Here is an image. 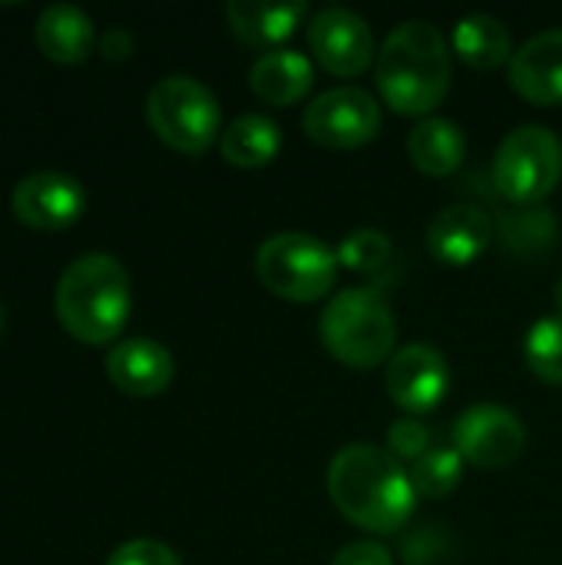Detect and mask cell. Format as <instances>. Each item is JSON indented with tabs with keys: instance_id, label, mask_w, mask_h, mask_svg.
Masks as SVG:
<instances>
[{
	"instance_id": "ba28073f",
	"label": "cell",
	"mask_w": 562,
	"mask_h": 565,
	"mask_svg": "<svg viewBox=\"0 0 562 565\" xmlns=\"http://www.w3.org/2000/svg\"><path fill=\"white\" fill-rule=\"evenodd\" d=\"M301 126L308 139L328 149H358L381 129V106L361 86H335L305 106Z\"/></svg>"
},
{
	"instance_id": "83f0119b",
	"label": "cell",
	"mask_w": 562,
	"mask_h": 565,
	"mask_svg": "<svg viewBox=\"0 0 562 565\" xmlns=\"http://www.w3.org/2000/svg\"><path fill=\"white\" fill-rule=\"evenodd\" d=\"M99 50H103L106 60H126L132 53V36L126 30H119V26L116 30H106L99 36Z\"/></svg>"
},
{
	"instance_id": "8fae6325",
	"label": "cell",
	"mask_w": 562,
	"mask_h": 565,
	"mask_svg": "<svg viewBox=\"0 0 562 565\" xmlns=\"http://www.w3.org/2000/svg\"><path fill=\"white\" fill-rule=\"evenodd\" d=\"M384 384L397 407H404L407 414H427L450 391V364L434 344L414 341L394 351Z\"/></svg>"
},
{
	"instance_id": "9c48e42d",
	"label": "cell",
	"mask_w": 562,
	"mask_h": 565,
	"mask_svg": "<svg viewBox=\"0 0 562 565\" xmlns=\"http://www.w3.org/2000/svg\"><path fill=\"white\" fill-rule=\"evenodd\" d=\"M454 447L480 470L510 467L527 447L523 420L500 404H474L454 420Z\"/></svg>"
},
{
	"instance_id": "5b68a950",
	"label": "cell",
	"mask_w": 562,
	"mask_h": 565,
	"mask_svg": "<svg viewBox=\"0 0 562 565\" xmlns=\"http://www.w3.org/2000/svg\"><path fill=\"white\" fill-rule=\"evenodd\" d=\"M338 252L308 232H275L258 245L255 271L285 301H321L338 281Z\"/></svg>"
},
{
	"instance_id": "5bb4252c",
	"label": "cell",
	"mask_w": 562,
	"mask_h": 565,
	"mask_svg": "<svg viewBox=\"0 0 562 565\" xmlns=\"http://www.w3.org/2000/svg\"><path fill=\"white\" fill-rule=\"evenodd\" d=\"M510 86L537 106L562 103V26L533 33L513 53Z\"/></svg>"
},
{
	"instance_id": "7402d4cb",
	"label": "cell",
	"mask_w": 562,
	"mask_h": 565,
	"mask_svg": "<svg viewBox=\"0 0 562 565\" xmlns=\"http://www.w3.org/2000/svg\"><path fill=\"white\" fill-rule=\"evenodd\" d=\"M464 457L454 444H434L414 467H411V480L417 497L424 500H444L447 493H454L460 487L464 477Z\"/></svg>"
},
{
	"instance_id": "6da1fadb",
	"label": "cell",
	"mask_w": 562,
	"mask_h": 565,
	"mask_svg": "<svg viewBox=\"0 0 562 565\" xmlns=\"http://www.w3.org/2000/svg\"><path fill=\"white\" fill-rule=\"evenodd\" d=\"M328 493L341 516L378 536L397 533L417 503L411 470H404L391 450L374 444H348L335 454L328 467Z\"/></svg>"
},
{
	"instance_id": "30bf717a",
	"label": "cell",
	"mask_w": 562,
	"mask_h": 565,
	"mask_svg": "<svg viewBox=\"0 0 562 565\" xmlns=\"http://www.w3.org/2000/svg\"><path fill=\"white\" fill-rule=\"evenodd\" d=\"M315 60L335 76H358L374 60V33L368 20L348 7H325L308 23Z\"/></svg>"
},
{
	"instance_id": "7c38bea8",
	"label": "cell",
	"mask_w": 562,
	"mask_h": 565,
	"mask_svg": "<svg viewBox=\"0 0 562 565\" xmlns=\"http://www.w3.org/2000/svg\"><path fill=\"white\" fill-rule=\"evenodd\" d=\"M10 209L30 228L60 232V228H70L83 215L86 189L79 185V179L66 172H53V169L33 172L13 185Z\"/></svg>"
},
{
	"instance_id": "d4e9b609",
	"label": "cell",
	"mask_w": 562,
	"mask_h": 565,
	"mask_svg": "<svg viewBox=\"0 0 562 565\" xmlns=\"http://www.w3.org/2000/svg\"><path fill=\"white\" fill-rule=\"evenodd\" d=\"M434 434L427 424H421L417 417H404V420H394L391 430H388V450L401 460V463H417L431 447H434Z\"/></svg>"
},
{
	"instance_id": "f1b7e54d",
	"label": "cell",
	"mask_w": 562,
	"mask_h": 565,
	"mask_svg": "<svg viewBox=\"0 0 562 565\" xmlns=\"http://www.w3.org/2000/svg\"><path fill=\"white\" fill-rule=\"evenodd\" d=\"M0 334H3V308H0Z\"/></svg>"
},
{
	"instance_id": "ac0fdd59",
	"label": "cell",
	"mask_w": 562,
	"mask_h": 565,
	"mask_svg": "<svg viewBox=\"0 0 562 565\" xmlns=\"http://www.w3.org/2000/svg\"><path fill=\"white\" fill-rule=\"evenodd\" d=\"M305 13H308L305 0H291V3L232 0L225 7L229 26L235 30V36H242L248 46H262V50H278V43L298 30Z\"/></svg>"
},
{
	"instance_id": "8992f818",
	"label": "cell",
	"mask_w": 562,
	"mask_h": 565,
	"mask_svg": "<svg viewBox=\"0 0 562 565\" xmlns=\"http://www.w3.org/2000/svg\"><path fill=\"white\" fill-rule=\"evenodd\" d=\"M146 119L152 132L179 152H205L222 139V109L215 93L185 73L162 76L146 96Z\"/></svg>"
},
{
	"instance_id": "277c9868",
	"label": "cell",
	"mask_w": 562,
	"mask_h": 565,
	"mask_svg": "<svg viewBox=\"0 0 562 565\" xmlns=\"http://www.w3.org/2000/svg\"><path fill=\"white\" fill-rule=\"evenodd\" d=\"M325 348L348 367L371 371L394 358L397 321L391 305L374 288H344L338 291L318 321Z\"/></svg>"
},
{
	"instance_id": "7a4b0ae2",
	"label": "cell",
	"mask_w": 562,
	"mask_h": 565,
	"mask_svg": "<svg viewBox=\"0 0 562 565\" xmlns=\"http://www.w3.org/2000/svg\"><path fill=\"white\" fill-rule=\"evenodd\" d=\"M378 89L394 113L427 116L450 89V46L437 23L404 20L378 50Z\"/></svg>"
},
{
	"instance_id": "603a6c76",
	"label": "cell",
	"mask_w": 562,
	"mask_h": 565,
	"mask_svg": "<svg viewBox=\"0 0 562 565\" xmlns=\"http://www.w3.org/2000/svg\"><path fill=\"white\" fill-rule=\"evenodd\" d=\"M527 364L550 384H562V311L543 315L527 331Z\"/></svg>"
},
{
	"instance_id": "4316f807",
	"label": "cell",
	"mask_w": 562,
	"mask_h": 565,
	"mask_svg": "<svg viewBox=\"0 0 562 565\" xmlns=\"http://www.w3.org/2000/svg\"><path fill=\"white\" fill-rule=\"evenodd\" d=\"M331 565H394V556H391L388 546H381L374 540H361V543L341 546L331 556Z\"/></svg>"
},
{
	"instance_id": "4fadbf2b",
	"label": "cell",
	"mask_w": 562,
	"mask_h": 565,
	"mask_svg": "<svg viewBox=\"0 0 562 565\" xmlns=\"http://www.w3.org/2000/svg\"><path fill=\"white\" fill-rule=\"evenodd\" d=\"M109 381L129 397H156L176 377V361L166 344L152 338H126L106 354Z\"/></svg>"
},
{
	"instance_id": "9a60e30c",
	"label": "cell",
	"mask_w": 562,
	"mask_h": 565,
	"mask_svg": "<svg viewBox=\"0 0 562 565\" xmlns=\"http://www.w3.org/2000/svg\"><path fill=\"white\" fill-rule=\"evenodd\" d=\"M494 238V222L480 205H447L427 225V248L441 265L464 268L487 252Z\"/></svg>"
},
{
	"instance_id": "ffe728a7",
	"label": "cell",
	"mask_w": 562,
	"mask_h": 565,
	"mask_svg": "<svg viewBox=\"0 0 562 565\" xmlns=\"http://www.w3.org/2000/svg\"><path fill=\"white\" fill-rule=\"evenodd\" d=\"M454 50L474 70H497L513 60V40L494 13H467L454 26Z\"/></svg>"
},
{
	"instance_id": "cb8c5ba5",
	"label": "cell",
	"mask_w": 562,
	"mask_h": 565,
	"mask_svg": "<svg viewBox=\"0 0 562 565\" xmlns=\"http://www.w3.org/2000/svg\"><path fill=\"white\" fill-rule=\"evenodd\" d=\"M391 252H394V245H391L388 232H381V228H358V232L341 238L338 265L348 268V271H358V275H374V271H381L391 262Z\"/></svg>"
},
{
	"instance_id": "d6986e66",
	"label": "cell",
	"mask_w": 562,
	"mask_h": 565,
	"mask_svg": "<svg viewBox=\"0 0 562 565\" xmlns=\"http://www.w3.org/2000/svg\"><path fill=\"white\" fill-rule=\"evenodd\" d=\"M407 156L427 175H450L467 156L464 129L450 119L427 116L407 132Z\"/></svg>"
},
{
	"instance_id": "484cf974",
	"label": "cell",
	"mask_w": 562,
	"mask_h": 565,
	"mask_svg": "<svg viewBox=\"0 0 562 565\" xmlns=\"http://www.w3.org/2000/svg\"><path fill=\"white\" fill-rule=\"evenodd\" d=\"M106 565H182V559L159 540H129L113 550Z\"/></svg>"
},
{
	"instance_id": "44dd1931",
	"label": "cell",
	"mask_w": 562,
	"mask_h": 565,
	"mask_svg": "<svg viewBox=\"0 0 562 565\" xmlns=\"http://www.w3.org/2000/svg\"><path fill=\"white\" fill-rule=\"evenodd\" d=\"M222 159L242 169L268 166L282 149V126L265 113H245L238 116L219 139Z\"/></svg>"
},
{
	"instance_id": "52a82bcc",
	"label": "cell",
	"mask_w": 562,
	"mask_h": 565,
	"mask_svg": "<svg viewBox=\"0 0 562 565\" xmlns=\"http://www.w3.org/2000/svg\"><path fill=\"white\" fill-rule=\"evenodd\" d=\"M562 179V142L550 126L527 122L494 152V185L510 202H543Z\"/></svg>"
},
{
	"instance_id": "2e32d148",
	"label": "cell",
	"mask_w": 562,
	"mask_h": 565,
	"mask_svg": "<svg viewBox=\"0 0 562 565\" xmlns=\"http://www.w3.org/2000/svg\"><path fill=\"white\" fill-rule=\"evenodd\" d=\"M248 83L258 99L272 106H291L315 86V63L291 46H278L252 63Z\"/></svg>"
},
{
	"instance_id": "3957f363",
	"label": "cell",
	"mask_w": 562,
	"mask_h": 565,
	"mask_svg": "<svg viewBox=\"0 0 562 565\" xmlns=\"http://www.w3.org/2000/svg\"><path fill=\"white\" fill-rule=\"evenodd\" d=\"M53 308L60 324L83 344H109L123 334L132 308L126 268L106 255L89 252L70 262L56 281Z\"/></svg>"
},
{
	"instance_id": "e0dca14e",
	"label": "cell",
	"mask_w": 562,
	"mask_h": 565,
	"mask_svg": "<svg viewBox=\"0 0 562 565\" xmlns=\"http://www.w3.org/2000/svg\"><path fill=\"white\" fill-rule=\"evenodd\" d=\"M36 46L56 63H79L93 53L96 26L89 13L76 3H50L40 10L33 26Z\"/></svg>"
}]
</instances>
